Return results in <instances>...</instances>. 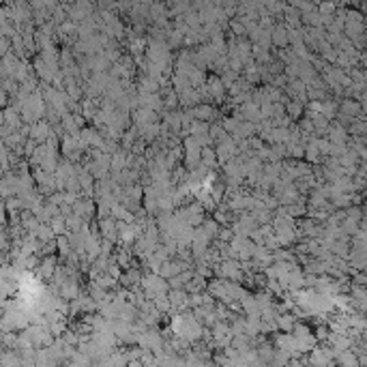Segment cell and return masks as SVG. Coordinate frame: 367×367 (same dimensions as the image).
<instances>
[{"label": "cell", "instance_id": "obj_5", "mask_svg": "<svg viewBox=\"0 0 367 367\" xmlns=\"http://www.w3.org/2000/svg\"><path fill=\"white\" fill-rule=\"evenodd\" d=\"M335 359H337L339 367H359V357H357V354H354L352 350H344V352H339Z\"/></svg>", "mask_w": 367, "mask_h": 367}, {"label": "cell", "instance_id": "obj_6", "mask_svg": "<svg viewBox=\"0 0 367 367\" xmlns=\"http://www.w3.org/2000/svg\"><path fill=\"white\" fill-rule=\"evenodd\" d=\"M283 112H288V118H299V116L303 114V103L288 101L286 105H283Z\"/></svg>", "mask_w": 367, "mask_h": 367}, {"label": "cell", "instance_id": "obj_1", "mask_svg": "<svg viewBox=\"0 0 367 367\" xmlns=\"http://www.w3.org/2000/svg\"><path fill=\"white\" fill-rule=\"evenodd\" d=\"M335 354L328 350L326 346H315L312 352H309V363L312 367H331L333 365Z\"/></svg>", "mask_w": 367, "mask_h": 367}, {"label": "cell", "instance_id": "obj_4", "mask_svg": "<svg viewBox=\"0 0 367 367\" xmlns=\"http://www.w3.org/2000/svg\"><path fill=\"white\" fill-rule=\"evenodd\" d=\"M270 43H275L277 48H286L288 45V30L283 26H275L270 30Z\"/></svg>", "mask_w": 367, "mask_h": 367}, {"label": "cell", "instance_id": "obj_2", "mask_svg": "<svg viewBox=\"0 0 367 367\" xmlns=\"http://www.w3.org/2000/svg\"><path fill=\"white\" fill-rule=\"evenodd\" d=\"M341 116H346V118H359L361 112H363V107H361V103L357 99H344L341 101V105L337 107Z\"/></svg>", "mask_w": 367, "mask_h": 367}, {"label": "cell", "instance_id": "obj_3", "mask_svg": "<svg viewBox=\"0 0 367 367\" xmlns=\"http://www.w3.org/2000/svg\"><path fill=\"white\" fill-rule=\"evenodd\" d=\"M223 90H225V86L221 84L219 77H210V80L204 84V93L209 97H212V99H219V97L223 95Z\"/></svg>", "mask_w": 367, "mask_h": 367}]
</instances>
